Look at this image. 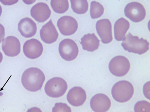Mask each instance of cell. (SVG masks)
Segmentation results:
<instances>
[{
  "instance_id": "9c48e42d",
  "label": "cell",
  "mask_w": 150,
  "mask_h": 112,
  "mask_svg": "<svg viewBox=\"0 0 150 112\" xmlns=\"http://www.w3.org/2000/svg\"><path fill=\"white\" fill-rule=\"evenodd\" d=\"M96 29L102 43L108 44L112 41V25L108 19L98 21L96 23Z\"/></svg>"
},
{
  "instance_id": "44dd1931",
  "label": "cell",
  "mask_w": 150,
  "mask_h": 112,
  "mask_svg": "<svg viewBox=\"0 0 150 112\" xmlns=\"http://www.w3.org/2000/svg\"><path fill=\"white\" fill-rule=\"evenodd\" d=\"M90 15L92 19H96L102 16L104 12V8L99 3L93 1L91 3Z\"/></svg>"
},
{
  "instance_id": "d4e9b609",
  "label": "cell",
  "mask_w": 150,
  "mask_h": 112,
  "mask_svg": "<svg viewBox=\"0 0 150 112\" xmlns=\"http://www.w3.org/2000/svg\"><path fill=\"white\" fill-rule=\"evenodd\" d=\"M5 36V28L2 24H0V43L4 39Z\"/></svg>"
},
{
  "instance_id": "8992f818",
  "label": "cell",
  "mask_w": 150,
  "mask_h": 112,
  "mask_svg": "<svg viewBox=\"0 0 150 112\" xmlns=\"http://www.w3.org/2000/svg\"><path fill=\"white\" fill-rule=\"evenodd\" d=\"M59 50L61 57L67 61L74 60L78 56L79 52L75 42L69 38L64 39L60 42Z\"/></svg>"
},
{
  "instance_id": "cb8c5ba5",
  "label": "cell",
  "mask_w": 150,
  "mask_h": 112,
  "mask_svg": "<svg viewBox=\"0 0 150 112\" xmlns=\"http://www.w3.org/2000/svg\"><path fill=\"white\" fill-rule=\"evenodd\" d=\"M19 0H0V2L5 6H11L17 3Z\"/></svg>"
},
{
  "instance_id": "277c9868",
  "label": "cell",
  "mask_w": 150,
  "mask_h": 112,
  "mask_svg": "<svg viewBox=\"0 0 150 112\" xmlns=\"http://www.w3.org/2000/svg\"><path fill=\"white\" fill-rule=\"evenodd\" d=\"M67 88L66 81L62 78L55 77L47 81L45 84V90L49 96L57 98L64 94Z\"/></svg>"
},
{
  "instance_id": "484cf974",
  "label": "cell",
  "mask_w": 150,
  "mask_h": 112,
  "mask_svg": "<svg viewBox=\"0 0 150 112\" xmlns=\"http://www.w3.org/2000/svg\"><path fill=\"white\" fill-rule=\"evenodd\" d=\"M22 1L26 4L30 5L32 4L36 1V0H22Z\"/></svg>"
},
{
  "instance_id": "8fae6325",
  "label": "cell",
  "mask_w": 150,
  "mask_h": 112,
  "mask_svg": "<svg viewBox=\"0 0 150 112\" xmlns=\"http://www.w3.org/2000/svg\"><path fill=\"white\" fill-rule=\"evenodd\" d=\"M2 48L3 52L6 56L15 57L20 53V42L16 37L12 36H8L3 41Z\"/></svg>"
},
{
  "instance_id": "f1b7e54d",
  "label": "cell",
  "mask_w": 150,
  "mask_h": 112,
  "mask_svg": "<svg viewBox=\"0 0 150 112\" xmlns=\"http://www.w3.org/2000/svg\"><path fill=\"white\" fill-rule=\"evenodd\" d=\"M3 95V93L2 92H0V97L2 96Z\"/></svg>"
},
{
  "instance_id": "ac0fdd59",
  "label": "cell",
  "mask_w": 150,
  "mask_h": 112,
  "mask_svg": "<svg viewBox=\"0 0 150 112\" xmlns=\"http://www.w3.org/2000/svg\"><path fill=\"white\" fill-rule=\"evenodd\" d=\"M100 42V41L94 33L88 34L81 38L80 43L84 50L93 52L98 48Z\"/></svg>"
},
{
  "instance_id": "603a6c76",
  "label": "cell",
  "mask_w": 150,
  "mask_h": 112,
  "mask_svg": "<svg viewBox=\"0 0 150 112\" xmlns=\"http://www.w3.org/2000/svg\"><path fill=\"white\" fill-rule=\"evenodd\" d=\"M71 108L66 104L57 103L53 108L52 112H71Z\"/></svg>"
},
{
  "instance_id": "ba28073f",
  "label": "cell",
  "mask_w": 150,
  "mask_h": 112,
  "mask_svg": "<svg viewBox=\"0 0 150 112\" xmlns=\"http://www.w3.org/2000/svg\"><path fill=\"white\" fill-rule=\"evenodd\" d=\"M57 26L61 33L65 36H70L74 34L78 28L77 22L70 16L60 18L57 22Z\"/></svg>"
},
{
  "instance_id": "e0dca14e",
  "label": "cell",
  "mask_w": 150,
  "mask_h": 112,
  "mask_svg": "<svg viewBox=\"0 0 150 112\" xmlns=\"http://www.w3.org/2000/svg\"><path fill=\"white\" fill-rule=\"evenodd\" d=\"M129 27V23L126 19L123 18L118 19L114 26L115 39L118 41H124Z\"/></svg>"
},
{
  "instance_id": "7402d4cb",
  "label": "cell",
  "mask_w": 150,
  "mask_h": 112,
  "mask_svg": "<svg viewBox=\"0 0 150 112\" xmlns=\"http://www.w3.org/2000/svg\"><path fill=\"white\" fill-rule=\"evenodd\" d=\"M150 103L145 100L137 102L134 107V112H150Z\"/></svg>"
},
{
  "instance_id": "7c38bea8",
  "label": "cell",
  "mask_w": 150,
  "mask_h": 112,
  "mask_svg": "<svg viewBox=\"0 0 150 112\" xmlns=\"http://www.w3.org/2000/svg\"><path fill=\"white\" fill-rule=\"evenodd\" d=\"M111 102L106 95L103 94H96L92 97L90 101L91 109L96 112H106L110 108Z\"/></svg>"
},
{
  "instance_id": "3957f363",
  "label": "cell",
  "mask_w": 150,
  "mask_h": 112,
  "mask_svg": "<svg viewBox=\"0 0 150 112\" xmlns=\"http://www.w3.org/2000/svg\"><path fill=\"white\" fill-rule=\"evenodd\" d=\"M132 84L127 80H121L113 86L111 94L114 99L120 103L127 102L132 98L134 93Z\"/></svg>"
},
{
  "instance_id": "9a60e30c",
  "label": "cell",
  "mask_w": 150,
  "mask_h": 112,
  "mask_svg": "<svg viewBox=\"0 0 150 112\" xmlns=\"http://www.w3.org/2000/svg\"><path fill=\"white\" fill-rule=\"evenodd\" d=\"M86 97L85 91L79 87H75L71 89L67 96L68 102L76 107L82 105L85 102Z\"/></svg>"
},
{
  "instance_id": "83f0119b",
  "label": "cell",
  "mask_w": 150,
  "mask_h": 112,
  "mask_svg": "<svg viewBox=\"0 0 150 112\" xmlns=\"http://www.w3.org/2000/svg\"><path fill=\"white\" fill-rule=\"evenodd\" d=\"M2 8L1 6L0 5V17L1 16L2 13Z\"/></svg>"
},
{
  "instance_id": "2e32d148",
  "label": "cell",
  "mask_w": 150,
  "mask_h": 112,
  "mask_svg": "<svg viewBox=\"0 0 150 112\" xmlns=\"http://www.w3.org/2000/svg\"><path fill=\"white\" fill-rule=\"evenodd\" d=\"M18 29L23 36L26 38L32 37L37 32V24L31 19L25 18L18 23Z\"/></svg>"
},
{
  "instance_id": "ffe728a7",
  "label": "cell",
  "mask_w": 150,
  "mask_h": 112,
  "mask_svg": "<svg viewBox=\"0 0 150 112\" xmlns=\"http://www.w3.org/2000/svg\"><path fill=\"white\" fill-rule=\"evenodd\" d=\"M51 5L53 10L59 14L66 12L69 8L68 0H51Z\"/></svg>"
},
{
  "instance_id": "7a4b0ae2",
  "label": "cell",
  "mask_w": 150,
  "mask_h": 112,
  "mask_svg": "<svg viewBox=\"0 0 150 112\" xmlns=\"http://www.w3.org/2000/svg\"><path fill=\"white\" fill-rule=\"evenodd\" d=\"M122 46L125 51L139 55L147 52L149 49V43L147 40L133 36L130 33L126 35Z\"/></svg>"
},
{
  "instance_id": "4316f807",
  "label": "cell",
  "mask_w": 150,
  "mask_h": 112,
  "mask_svg": "<svg viewBox=\"0 0 150 112\" xmlns=\"http://www.w3.org/2000/svg\"><path fill=\"white\" fill-rule=\"evenodd\" d=\"M3 59V55L2 53L0 52V63L1 62Z\"/></svg>"
},
{
  "instance_id": "5b68a950",
  "label": "cell",
  "mask_w": 150,
  "mask_h": 112,
  "mask_svg": "<svg viewBox=\"0 0 150 112\" xmlns=\"http://www.w3.org/2000/svg\"><path fill=\"white\" fill-rule=\"evenodd\" d=\"M109 67L112 75L117 77H122L125 76L129 72L130 64L128 60L125 57L118 56L110 60Z\"/></svg>"
},
{
  "instance_id": "52a82bcc",
  "label": "cell",
  "mask_w": 150,
  "mask_h": 112,
  "mask_svg": "<svg viewBox=\"0 0 150 112\" xmlns=\"http://www.w3.org/2000/svg\"><path fill=\"white\" fill-rule=\"evenodd\" d=\"M124 12L127 18L135 22L144 20L146 15V10L143 6L136 2L128 4L125 8Z\"/></svg>"
},
{
  "instance_id": "6da1fadb",
  "label": "cell",
  "mask_w": 150,
  "mask_h": 112,
  "mask_svg": "<svg viewBox=\"0 0 150 112\" xmlns=\"http://www.w3.org/2000/svg\"><path fill=\"white\" fill-rule=\"evenodd\" d=\"M45 80L44 73L40 69L32 67L26 69L23 73L21 82L27 90L35 92L41 89Z\"/></svg>"
},
{
  "instance_id": "f546056e",
  "label": "cell",
  "mask_w": 150,
  "mask_h": 112,
  "mask_svg": "<svg viewBox=\"0 0 150 112\" xmlns=\"http://www.w3.org/2000/svg\"><path fill=\"white\" fill-rule=\"evenodd\" d=\"M47 1H48V0H47Z\"/></svg>"
},
{
  "instance_id": "4fadbf2b",
  "label": "cell",
  "mask_w": 150,
  "mask_h": 112,
  "mask_svg": "<svg viewBox=\"0 0 150 112\" xmlns=\"http://www.w3.org/2000/svg\"><path fill=\"white\" fill-rule=\"evenodd\" d=\"M31 16L39 22H44L50 17L51 11L45 3H38L34 6L30 11Z\"/></svg>"
},
{
  "instance_id": "d6986e66",
  "label": "cell",
  "mask_w": 150,
  "mask_h": 112,
  "mask_svg": "<svg viewBox=\"0 0 150 112\" xmlns=\"http://www.w3.org/2000/svg\"><path fill=\"white\" fill-rule=\"evenodd\" d=\"M73 11L78 14L86 13L88 9L89 4L87 0H70Z\"/></svg>"
},
{
  "instance_id": "5bb4252c",
  "label": "cell",
  "mask_w": 150,
  "mask_h": 112,
  "mask_svg": "<svg viewBox=\"0 0 150 112\" xmlns=\"http://www.w3.org/2000/svg\"><path fill=\"white\" fill-rule=\"evenodd\" d=\"M40 35L41 40L46 43L51 44L57 40L59 35L52 19L42 26Z\"/></svg>"
},
{
  "instance_id": "30bf717a",
  "label": "cell",
  "mask_w": 150,
  "mask_h": 112,
  "mask_svg": "<svg viewBox=\"0 0 150 112\" xmlns=\"http://www.w3.org/2000/svg\"><path fill=\"white\" fill-rule=\"evenodd\" d=\"M23 50L27 57L31 59H36L42 55L43 46L39 41L32 38L25 42Z\"/></svg>"
}]
</instances>
